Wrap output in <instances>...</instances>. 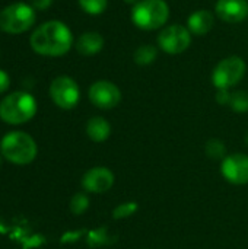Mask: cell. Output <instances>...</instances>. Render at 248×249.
Instances as JSON below:
<instances>
[{
	"instance_id": "obj_1",
	"label": "cell",
	"mask_w": 248,
	"mask_h": 249,
	"mask_svg": "<svg viewBox=\"0 0 248 249\" xmlns=\"http://www.w3.org/2000/svg\"><path fill=\"white\" fill-rule=\"evenodd\" d=\"M73 44L70 29L60 20H50L41 25L31 36V47L41 55L58 57L66 54Z\"/></svg>"
},
{
	"instance_id": "obj_2",
	"label": "cell",
	"mask_w": 248,
	"mask_h": 249,
	"mask_svg": "<svg viewBox=\"0 0 248 249\" xmlns=\"http://www.w3.org/2000/svg\"><path fill=\"white\" fill-rule=\"evenodd\" d=\"M1 155L12 163L28 165L37 156L35 140L23 131H12L6 134L0 144Z\"/></svg>"
},
{
	"instance_id": "obj_3",
	"label": "cell",
	"mask_w": 248,
	"mask_h": 249,
	"mask_svg": "<svg viewBox=\"0 0 248 249\" xmlns=\"http://www.w3.org/2000/svg\"><path fill=\"white\" fill-rule=\"evenodd\" d=\"M37 112V102L26 92H13L0 102V118L7 124H23Z\"/></svg>"
},
{
	"instance_id": "obj_4",
	"label": "cell",
	"mask_w": 248,
	"mask_h": 249,
	"mask_svg": "<svg viewBox=\"0 0 248 249\" xmlns=\"http://www.w3.org/2000/svg\"><path fill=\"white\" fill-rule=\"evenodd\" d=\"M170 7L165 0H140L132 10L133 23L143 31H153L165 25Z\"/></svg>"
},
{
	"instance_id": "obj_5",
	"label": "cell",
	"mask_w": 248,
	"mask_h": 249,
	"mask_svg": "<svg viewBox=\"0 0 248 249\" xmlns=\"http://www.w3.org/2000/svg\"><path fill=\"white\" fill-rule=\"evenodd\" d=\"M35 22V12L25 3H13L0 12V29L7 34L28 31Z\"/></svg>"
},
{
	"instance_id": "obj_6",
	"label": "cell",
	"mask_w": 248,
	"mask_h": 249,
	"mask_svg": "<svg viewBox=\"0 0 248 249\" xmlns=\"http://www.w3.org/2000/svg\"><path fill=\"white\" fill-rule=\"evenodd\" d=\"M246 61L238 55H231L218 63L212 73V83L216 89H229L240 83L246 74Z\"/></svg>"
},
{
	"instance_id": "obj_7",
	"label": "cell",
	"mask_w": 248,
	"mask_h": 249,
	"mask_svg": "<svg viewBox=\"0 0 248 249\" xmlns=\"http://www.w3.org/2000/svg\"><path fill=\"white\" fill-rule=\"evenodd\" d=\"M191 44V32L183 25H170L158 35V45L167 54L184 53Z\"/></svg>"
},
{
	"instance_id": "obj_8",
	"label": "cell",
	"mask_w": 248,
	"mask_h": 249,
	"mask_svg": "<svg viewBox=\"0 0 248 249\" xmlns=\"http://www.w3.org/2000/svg\"><path fill=\"white\" fill-rule=\"evenodd\" d=\"M50 96L61 109H72L77 105L80 92L77 83L69 76H58L51 82Z\"/></svg>"
},
{
	"instance_id": "obj_9",
	"label": "cell",
	"mask_w": 248,
	"mask_h": 249,
	"mask_svg": "<svg viewBox=\"0 0 248 249\" xmlns=\"http://www.w3.org/2000/svg\"><path fill=\"white\" fill-rule=\"evenodd\" d=\"M89 99L91 102L101 109H113L121 101L120 89L108 80H98L89 88Z\"/></svg>"
},
{
	"instance_id": "obj_10",
	"label": "cell",
	"mask_w": 248,
	"mask_h": 249,
	"mask_svg": "<svg viewBox=\"0 0 248 249\" xmlns=\"http://www.w3.org/2000/svg\"><path fill=\"white\" fill-rule=\"evenodd\" d=\"M221 172L224 178L234 185L248 184V156L243 153L225 156L221 165Z\"/></svg>"
},
{
	"instance_id": "obj_11",
	"label": "cell",
	"mask_w": 248,
	"mask_h": 249,
	"mask_svg": "<svg viewBox=\"0 0 248 249\" xmlns=\"http://www.w3.org/2000/svg\"><path fill=\"white\" fill-rule=\"evenodd\" d=\"M113 184H114V175L110 169L104 166H96L89 169L82 178L83 188L95 194L107 193L113 187Z\"/></svg>"
},
{
	"instance_id": "obj_12",
	"label": "cell",
	"mask_w": 248,
	"mask_h": 249,
	"mask_svg": "<svg viewBox=\"0 0 248 249\" xmlns=\"http://www.w3.org/2000/svg\"><path fill=\"white\" fill-rule=\"evenodd\" d=\"M216 15L227 23H240L248 15L247 0H218Z\"/></svg>"
},
{
	"instance_id": "obj_13",
	"label": "cell",
	"mask_w": 248,
	"mask_h": 249,
	"mask_svg": "<svg viewBox=\"0 0 248 249\" xmlns=\"http://www.w3.org/2000/svg\"><path fill=\"white\" fill-rule=\"evenodd\" d=\"M213 15L206 9L193 12L187 19V28L194 35H206L213 28Z\"/></svg>"
},
{
	"instance_id": "obj_14",
	"label": "cell",
	"mask_w": 248,
	"mask_h": 249,
	"mask_svg": "<svg viewBox=\"0 0 248 249\" xmlns=\"http://www.w3.org/2000/svg\"><path fill=\"white\" fill-rule=\"evenodd\" d=\"M104 47V38L98 32H85L79 36L76 50L82 55H94L98 54Z\"/></svg>"
},
{
	"instance_id": "obj_15",
	"label": "cell",
	"mask_w": 248,
	"mask_h": 249,
	"mask_svg": "<svg viewBox=\"0 0 248 249\" xmlns=\"http://www.w3.org/2000/svg\"><path fill=\"white\" fill-rule=\"evenodd\" d=\"M86 134L95 143L105 142L111 134L110 123L102 117H92L86 124Z\"/></svg>"
},
{
	"instance_id": "obj_16",
	"label": "cell",
	"mask_w": 248,
	"mask_h": 249,
	"mask_svg": "<svg viewBox=\"0 0 248 249\" xmlns=\"http://www.w3.org/2000/svg\"><path fill=\"white\" fill-rule=\"evenodd\" d=\"M156 57H158V50L151 44L140 45L133 54V60L137 66H149L156 60Z\"/></svg>"
},
{
	"instance_id": "obj_17",
	"label": "cell",
	"mask_w": 248,
	"mask_h": 249,
	"mask_svg": "<svg viewBox=\"0 0 248 249\" xmlns=\"http://www.w3.org/2000/svg\"><path fill=\"white\" fill-rule=\"evenodd\" d=\"M79 4L89 15H101L107 9L108 0H79Z\"/></svg>"
},
{
	"instance_id": "obj_18",
	"label": "cell",
	"mask_w": 248,
	"mask_h": 249,
	"mask_svg": "<svg viewBox=\"0 0 248 249\" xmlns=\"http://www.w3.org/2000/svg\"><path fill=\"white\" fill-rule=\"evenodd\" d=\"M229 107L235 112H248V92L238 90V92L232 93Z\"/></svg>"
},
{
	"instance_id": "obj_19",
	"label": "cell",
	"mask_w": 248,
	"mask_h": 249,
	"mask_svg": "<svg viewBox=\"0 0 248 249\" xmlns=\"http://www.w3.org/2000/svg\"><path fill=\"white\" fill-rule=\"evenodd\" d=\"M225 152H227L225 144L218 139H212V140H209L206 143V155L209 158H213V159H221L222 158L224 159Z\"/></svg>"
},
{
	"instance_id": "obj_20",
	"label": "cell",
	"mask_w": 248,
	"mask_h": 249,
	"mask_svg": "<svg viewBox=\"0 0 248 249\" xmlns=\"http://www.w3.org/2000/svg\"><path fill=\"white\" fill-rule=\"evenodd\" d=\"M88 207H89V200L82 193L75 194L73 198L70 200V210L73 214H82L83 212H86Z\"/></svg>"
},
{
	"instance_id": "obj_21",
	"label": "cell",
	"mask_w": 248,
	"mask_h": 249,
	"mask_svg": "<svg viewBox=\"0 0 248 249\" xmlns=\"http://www.w3.org/2000/svg\"><path fill=\"white\" fill-rule=\"evenodd\" d=\"M139 206L134 203V201H130V203H123L120 204L118 207L114 209V213H113V217L117 220V219H126V217H130L132 214H134L137 212Z\"/></svg>"
},
{
	"instance_id": "obj_22",
	"label": "cell",
	"mask_w": 248,
	"mask_h": 249,
	"mask_svg": "<svg viewBox=\"0 0 248 249\" xmlns=\"http://www.w3.org/2000/svg\"><path fill=\"white\" fill-rule=\"evenodd\" d=\"M231 96H232V93H229L228 89H218L216 101H218V104H221V105H229Z\"/></svg>"
},
{
	"instance_id": "obj_23",
	"label": "cell",
	"mask_w": 248,
	"mask_h": 249,
	"mask_svg": "<svg viewBox=\"0 0 248 249\" xmlns=\"http://www.w3.org/2000/svg\"><path fill=\"white\" fill-rule=\"evenodd\" d=\"M9 85H10V80H9L7 73H4L3 70H0V93H3L4 90H7Z\"/></svg>"
},
{
	"instance_id": "obj_24",
	"label": "cell",
	"mask_w": 248,
	"mask_h": 249,
	"mask_svg": "<svg viewBox=\"0 0 248 249\" xmlns=\"http://www.w3.org/2000/svg\"><path fill=\"white\" fill-rule=\"evenodd\" d=\"M32 1H34V6L37 9H47L51 4L53 0H32Z\"/></svg>"
},
{
	"instance_id": "obj_25",
	"label": "cell",
	"mask_w": 248,
	"mask_h": 249,
	"mask_svg": "<svg viewBox=\"0 0 248 249\" xmlns=\"http://www.w3.org/2000/svg\"><path fill=\"white\" fill-rule=\"evenodd\" d=\"M123 1H124L126 4H132V6H136V4H137V3H139L140 0H123Z\"/></svg>"
},
{
	"instance_id": "obj_26",
	"label": "cell",
	"mask_w": 248,
	"mask_h": 249,
	"mask_svg": "<svg viewBox=\"0 0 248 249\" xmlns=\"http://www.w3.org/2000/svg\"><path fill=\"white\" fill-rule=\"evenodd\" d=\"M246 143H247V144H248V134H247V136H246Z\"/></svg>"
},
{
	"instance_id": "obj_27",
	"label": "cell",
	"mask_w": 248,
	"mask_h": 249,
	"mask_svg": "<svg viewBox=\"0 0 248 249\" xmlns=\"http://www.w3.org/2000/svg\"><path fill=\"white\" fill-rule=\"evenodd\" d=\"M0 166H1V158H0Z\"/></svg>"
}]
</instances>
